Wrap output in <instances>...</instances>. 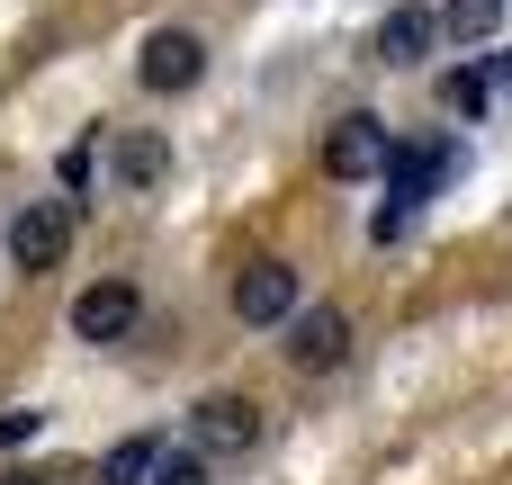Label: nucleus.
I'll return each mask as SVG.
<instances>
[{"label": "nucleus", "instance_id": "obj_5", "mask_svg": "<svg viewBox=\"0 0 512 485\" xmlns=\"http://www.w3.org/2000/svg\"><path fill=\"white\" fill-rule=\"evenodd\" d=\"M135 315H144V297H135L126 279H99V288L72 297V333H81V342H126Z\"/></svg>", "mask_w": 512, "mask_h": 485}, {"label": "nucleus", "instance_id": "obj_10", "mask_svg": "<svg viewBox=\"0 0 512 485\" xmlns=\"http://www.w3.org/2000/svg\"><path fill=\"white\" fill-rule=\"evenodd\" d=\"M108 171H117L126 189H153V180L171 171V144H162L153 126H126V135H117V153H108Z\"/></svg>", "mask_w": 512, "mask_h": 485}, {"label": "nucleus", "instance_id": "obj_7", "mask_svg": "<svg viewBox=\"0 0 512 485\" xmlns=\"http://www.w3.org/2000/svg\"><path fill=\"white\" fill-rule=\"evenodd\" d=\"M450 171H459V153H450V144H405V153H387V180H396V198H405V207H423Z\"/></svg>", "mask_w": 512, "mask_h": 485}, {"label": "nucleus", "instance_id": "obj_17", "mask_svg": "<svg viewBox=\"0 0 512 485\" xmlns=\"http://www.w3.org/2000/svg\"><path fill=\"white\" fill-rule=\"evenodd\" d=\"M9 485H36V477H9Z\"/></svg>", "mask_w": 512, "mask_h": 485}, {"label": "nucleus", "instance_id": "obj_15", "mask_svg": "<svg viewBox=\"0 0 512 485\" xmlns=\"http://www.w3.org/2000/svg\"><path fill=\"white\" fill-rule=\"evenodd\" d=\"M36 423H45V414H0V450H18V441H36Z\"/></svg>", "mask_w": 512, "mask_h": 485}, {"label": "nucleus", "instance_id": "obj_9", "mask_svg": "<svg viewBox=\"0 0 512 485\" xmlns=\"http://www.w3.org/2000/svg\"><path fill=\"white\" fill-rule=\"evenodd\" d=\"M432 36H441V18L405 0V9L378 27V63H396V72H405V63H423V54H432Z\"/></svg>", "mask_w": 512, "mask_h": 485}, {"label": "nucleus", "instance_id": "obj_14", "mask_svg": "<svg viewBox=\"0 0 512 485\" xmlns=\"http://www.w3.org/2000/svg\"><path fill=\"white\" fill-rule=\"evenodd\" d=\"M153 485H207V459H198V450H180V459H162V468H153Z\"/></svg>", "mask_w": 512, "mask_h": 485}, {"label": "nucleus", "instance_id": "obj_8", "mask_svg": "<svg viewBox=\"0 0 512 485\" xmlns=\"http://www.w3.org/2000/svg\"><path fill=\"white\" fill-rule=\"evenodd\" d=\"M297 369H342L351 360V324H342V306H315V315H297Z\"/></svg>", "mask_w": 512, "mask_h": 485}, {"label": "nucleus", "instance_id": "obj_13", "mask_svg": "<svg viewBox=\"0 0 512 485\" xmlns=\"http://www.w3.org/2000/svg\"><path fill=\"white\" fill-rule=\"evenodd\" d=\"M153 468H162V450H153V441H117V450H108V485H144Z\"/></svg>", "mask_w": 512, "mask_h": 485}, {"label": "nucleus", "instance_id": "obj_2", "mask_svg": "<svg viewBox=\"0 0 512 485\" xmlns=\"http://www.w3.org/2000/svg\"><path fill=\"white\" fill-rule=\"evenodd\" d=\"M387 153H396V144H387V126H378L369 108H351V117L324 135V171H333V180H369V171H387Z\"/></svg>", "mask_w": 512, "mask_h": 485}, {"label": "nucleus", "instance_id": "obj_16", "mask_svg": "<svg viewBox=\"0 0 512 485\" xmlns=\"http://www.w3.org/2000/svg\"><path fill=\"white\" fill-rule=\"evenodd\" d=\"M495 81H504V90H512V54H504V63H495Z\"/></svg>", "mask_w": 512, "mask_h": 485}, {"label": "nucleus", "instance_id": "obj_3", "mask_svg": "<svg viewBox=\"0 0 512 485\" xmlns=\"http://www.w3.org/2000/svg\"><path fill=\"white\" fill-rule=\"evenodd\" d=\"M63 243H72V207L45 198V207H18V216H9V261H18V270H54Z\"/></svg>", "mask_w": 512, "mask_h": 485}, {"label": "nucleus", "instance_id": "obj_11", "mask_svg": "<svg viewBox=\"0 0 512 485\" xmlns=\"http://www.w3.org/2000/svg\"><path fill=\"white\" fill-rule=\"evenodd\" d=\"M441 108H450V117H486V108H495V72H486V63H459V72L441 81Z\"/></svg>", "mask_w": 512, "mask_h": 485}, {"label": "nucleus", "instance_id": "obj_6", "mask_svg": "<svg viewBox=\"0 0 512 485\" xmlns=\"http://www.w3.org/2000/svg\"><path fill=\"white\" fill-rule=\"evenodd\" d=\"M135 72H144V90H189V81L207 72V45H198L189 27H162V36L144 45V63H135Z\"/></svg>", "mask_w": 512, "mask_h": 485}, {"label": "nucleus", "instance_id": "obj_4", "mask_svg": "<svg viewBox=\"0 0 512 485\" xmlns=\"http://www.w3.org/2000/svg\"><path fill=\"white\" fill-rule=\"evenodd\" d=\"M234 315L261 333V324H288L297 315V270L288 261H252L243 279H234Z\"/></svg>", "mask_w": 512, "mask_h": 485}, {"label": "nucleus", "instance_id": "obj_12", "mask_svg": "<svg viewBox=\"0 0 512 485\" xmlns=\"http://www.w3.org/2000/svg\"><path fill=\"white\" fill-rule=\"evenodd\" d=\"M441 27H450V36H468V45H486V36L504 27V0H450V9H441Z\"/></svg>", "mask_w": 512, "mask_h": 485}, {"label": "nucleus", "instance_id": "obj_1", "mask_svg": "<svg viewBox=\"0 0 512 485\" xmlns=\"http://www.w3.org/2000/svg\"><path fill=\"white\" fill-rule=\"evenodd\" d=\"M252 441H261V414H252L243 396H207V405L189 414V450H198V459H243Z\"/></svg>", "mask_w": 512, "mask_h": 485}]
</instances>
